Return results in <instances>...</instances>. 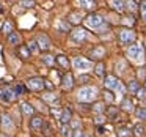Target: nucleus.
I'll return each mask as SVG.
<instances>
[{"label":"nucleus","instance_id":"obj_32","mask_svg":"<svg viewBox=\"0 0 146 137\" xmlns=\"http://www.w3.org/2000/svg\"><path fill=\"white\" fill-rule=\"evenodd\" d=\"M27 47H29V51H30V52H33V54L39 52V46H38V43H36V39H35V41H30Z\"/></svg>","mask_w":146,"mask_h":137},{"label":"nucleus","instance_id":"obj_50","mask_svg":"<svg viewBox=\"0 0 146 137\" xmlns=\"http://www.w3.org/2000/svg\"><path fill=\"white\" fill-rule=\"evenodd\" d=\"M126 24H133V22H135V17H132V16H129V17H126Z\"/></svg>","mask_w":146,"mask_h":137},{"label":"nucleus","instance_id":"obj_12","mask_svg":"<svg viewBox=\"0 0 146 137\" xmlns=\"http://www.w3.org/2000/svg\"><path fill=\"white\" fill-rule=\"evenodd\" d=\"M61 87H63V90H71L74 87V77L71 73H66L63 76V79H61Z\"/></svg>","mask_w":146,"mask_h":137},{"label":"nucleus","instance_id":"obj_21","mask_svg":"<svg viewBox=\"0 0 146 137\" xmlns=\"http://www.w3.org/2000/svg\"><path fill=\"white\" fill-rule=\"evenodd\" d=\"M60 134H61L63 137H72V136H74V131L71 129V126H69V124H61Z\"/></svg>","mask_w":146,"mask_h":137},{"label":"nucleus","instance_id":"obj_11","mask_svg":"<svg viewBox=\"0 0 146 137\" xmlns=\"http://www.w3.org/2000/svg\"><path fill=\"white\" fill-rule=\"evenodd\" d=\"M36 43H38V46H39V51H47V49L50 47V39H49L47 35H39L38 38H36Z\"/></svg>","mask_w":146,"mask_h":137},{"label":"nucleus","instance_id":"obj_44","mask_svg":"<svg viewBox=\"0 0 146 137\" xmlns=\"http://www.w3.org/2000/svg\"><path fill=\"white\" fill-rule=\"evenodd\" d=\"M140 13H141V17L146 21V2L140 3Z\"/></svg>","mask_w":146,"mask_h":137},{"label":"nucleus","instance_id":"obj_46","mask_svg":"<svg viewBox=\"0 0 146 137\" xmlns=\"http://www.w3.org/2000/svg\"><path fill=\"white\" fill-rule=\"evenodd\" d=\"M14 92H16V95H22V93H25V92H27V87H24V85H17L16 88H14Z\"/></svg>","mask_w":146,"mask_h":137},{"label":"nucleus","instance_id":"obj_36","mask_svg":"<svg viewBox=\"0 0 146 137\" xmlns=\"http://www.w3.org/2000/svg\"><path fill=\"white\" fill-rule=\"evenodd\" d=\"M50 114L54 115L55 118H58V120H60V117H61V114H63V110H61L60 107H52V109H50Z\"/></svg>","mask_w":146,"mask_h":137},{"label":"nucleus","instance_id":"obj_49","mask_svg":"<svg viewBox=\"0 0 146 137\" xmlns=\"http://www.w3.org/2000/svg\"><path fill=\"white\" fill-rule=\"evenodd\" d=\"M44 88H49V90H52V88H54V85L50 84V80H46V84H44Z\"/></svg>","mask_w":146,"mask_h":137},{"label":"nucleus","instance_id":"obj_10","mask_svg":"<svg viewBox=\"0 0 146 137\" xmlns=\"http://www.w3.org/2000/svg\"><path fill=\"white\" fill-rule=\"evenodd\" d=\"M16 98H17V95H16V92H14L13 88L7 87V88L3 90V95H2V101H5V102H13V101H16Z\"/></svg>","mask_w":146,"mask_h":137},{"label":"nucleus","instance_id":"obj_37","mask_svg":"<svg viewBox=\"0 0 146 137\" xmlns=\"http://www.w3.org/2000/svg\"><path fill=\"white\" fill-rule=\"evenodd\" d=\"M104 70H105V65L102 63V61L96 65V74H98V76H104Z\"/></svg>","mask_w":146,"mask_h":137},{"label":"nucleus","instance_id":"obj_2","mask_svg":"<svg viewBox=\"0 0 146 137\" xmlns=\"http://www.w3.org/2000/svg\"><path fill=\"white\" fill-rule=\"evenodd\" d=\"M127 57H130L138 65H143L145 63V47H143V44H132L127 49Z\"/></svg>","mask_w":146,"mask_h":137},{"label":"nucleus","instance_id":"obj_5","mask_svg":"<svg viewBox=\"0 0 146 137\" xmlns=\"http://www.w3.org/2000/svg\"><path fill=\"white\" fill-rule=\"evenodd\" d=\"M86 39H88V32L85 29H82V27H77L76 30L71 32V41L76 43V44H82Z\"/></svg>","mask_w":146,"mask_h":137},{"label":"nucleus","instance_id":"obj_3","mask_svg":"<svg viewBox=\"0 0 146 137\" xmlns=\"http://www.w3.org/2000/svg\"><path fill=\"white\" fill-rule=\"evenodd\" d=\"M118 39H119V44L126 46V44H132L137 39V33L132 29H121L118 33Z\"/></svg>","mask_w":146,"mask_h":137},{"label":"nucleus","instance_id":"obj_9","mask_svg":"<svg viewBox=\"0 0 146 137\" xmlns=\"http://www.w3.org/2000/svg\"><path fill=\"white\" fill-rule=\"evenodd\" d=\"M0 124L3 128L5 131H13L14 129V123H13V118L10 117V114L3 112V114L0 115Z\"/></svg>","mask_w":146,"mask_h":137},{"label":"nucleus","instance_id":"obj_43","mask_svg":"<svg viewBox=\"0 0 146 137\" xmlns=\"http://www.w3.org/2000/svg\"><path fill=\"white\" fill-rule=\"evenodd\" d=\"M126 92H127V88L124 87V84L119 82V85H118V88H116V93H119V95H126Z\"/></svg>","mask_w":146,"mask_h":137},{"label":"nucleus","instance_id":"obj_6","mask_svg":"<svg viewBox=\"0 0 146 137\" xmlns=\"http://www.w3.org/2000/svg\"><path fill=\"white\" fill-rule=\"evenodd\" d=\"M44 84L46 80L41 79V77H32V79L27 80V90H30V92H41L44 88Z\"/></svg>","mask_w":146,"mask_h":137},{"label":"nucleus","instance_id":"obj_48","mask_svg":"<svg viewBox=\"0 0 146 137\" xmlns=\"http://www.w3.org/2000/svg\"><path fill=\"white\" fill-rule=\"evenodd\" d=\"M72 137H85V132H83L82 129H77V131H74V136Z\"/></svg>","mask_w":146,"mask_h":137},{"label":"nucleus","instance_id":"obj_35","mask_svg":"<svg viewBox=\"0 0 146 137\" xmlns=\"http://www.w3.org/2000/svg\"><path fill=\"white\" fill-rule=\"evenodd\" d=\"M93 110L98 115H102V112H104V104H102V102H96V104L93 106Z\"/></svg>","mask_w":146,"mask_h":137},{"label":"nucleus","instance_id":"obj_31","mask_svg":"<svg viewBox=\"0 0 146 137\" xmlns=\"http://www.w3.org/2000/svg\"><path fill=\"white\" fill-rule=\"evenodd\" d=\"M130 134H132V131L129 128H119L118 129V137H129Z\"/></svg>","mask_w":146,"mask_h":137},{"label":"nucleus","instance_id":"obj_15","mask_svg":"<svg viewBox=\"0 0 146 137\" xmlns=\"http://www.w3.org/2000/svg\"><path fill=\"white\" fill-rule=\"evenodd\" d=\"M21 110H22L24 115H27V117H32L33 114H35V107H33L30 102H21Z\"/></svg>","mask_w":146,"mask_h":137},{"label":"nucleus","instance_id":"obj_33","mask_svg":"<svg viewBox=\"0 0 146 137\" xmlns=\"http://www.w3.org/2000/svg\"><path fill=\"white\" fill-rule=\"evenodd\" d=\"M126 68H127L126 60H119L116 63V71H118V73H124V71H126Z\"/></svg>","mask_w":146,"mask_h":137},{"label":"nucleus","instance_id":"obj_42","mask_svg":"<svg viewBox=\"0 0 146 137\" xmlns=\"http://www.w3.org/2000/svg\"><path fill=\"white\" fill-rule=\"evenodd\" d=\"M137 98L138 99H146V87H141L137 93Z\"/></svg>","mask_w":146,"mask_h":137},{"label":"nucleus","instance_id":"obj_4","mask_svg":"<svg viewBox=\"0 0 146 137\" xmlns=\"http://www.w3.org/2000/svg\"><path fill=\"white\" fill-rule=\"evenodd\" d=\"M104 17L101 16V14H96V13H90L88 16L85 17V25L90 27V29L93 30H98L101 25H104Z\"/></svg>","mask_w":146,"mask_h":137},{"label":"nucleus","instance_id":"obj_47","mask_svg":"<svg viewBox=\"0 0 146 137\" xmlns=\"http://www.w3.org/2000/svg\"><path fill=\"white\" fill-rule=\"evenodd\" d=\"M138 77H140L141 80L146 77V68H140V71H138Z\"/></svg>","mask_w":146,"mask_h":137},{"label":"nucleus","instance_id":"obj_7","mask_svg":"<svg viewBox=\"0 0 146 137\" xmlns=\"http://www.w3.org/2000/svg\"><path fill=\"white\" fill-rule=\"evenodd\" d=\"M72 66L79 71H88L93 68V63L90 60H85L83 57H76L72 60Z\"/></svg>","mask_w":146,"mask_h":137},{"label":"nucleus","instance_id":"obj_39","mask_svg":"<svg viewBox=\"0 0 146 137\" xmlns=\"http://www.w3.org/2000/svg\"><path fill=\"white\" fill-rule=\"evenodd\" d=\"M104 98H105V101H107V102H110V104L115 101V96H113V93H111V92H108V90L104 93Z\"/></svg>","mask_w":146,"mask_h":137},{"label":"nucleus","instance_id":"obj_29","mask_svg":"<svg viewBox=\"0 0 146 137\" xmlns=\"http://www.w3.org/2000/svg\"><path fill=\"white\" fill-rule=\"evenodd\" d=\"M19 54L22 55L24 60H27V58H29L30 55H32V52L29 51V47H27V46H21V47H19Z\"/></svg>","mask_w":146,"mask_h":137},{"label":"nucleus","instance_id":"obj_28","mask_svg":"<svg viewBox=\"0 0 146 137\" xmlns=\"http://www.w3.org/2000/svg\"><path fill=\"white\" fill-rule=\"evenodd\" d=\"M57 27H58L60 32H69V30H71V25L66 22V21H60V22L57 24Z\"/></svg>","mask_w":146,"mask_h":137},{"label":"nucleus","instance_id":"obj_22","mask_svg":"<svg viewBox=\"0 0 146 137\" xmlns=\"http://www.w3.org/2000/svg\"><path fill=\"white\" fill-rule=\"evenodd\" d=\"M79 5L83 10H93L94 7H98V3H96V2H91V0H80Z\"/></svg>","mask_w":146,"mask_h":137},{"label":"nucleus","instance_id":"obj_55","mask_svg":"<svg viewBox=\"0 0 146 137\" xmlns=\"http://www.w3.org/2000/svg\"><path fill=\"white\" fill-rule=\"evenodd\" d=\"M2 10H3V8H2V3H0V13H2Z\"/></svg>","mask_w":146,"mask_h":137},{"label":"nucleus","instance_id":"obj_38","mask_svg":"<svg viewBox=\"0 0 146 137\" xmlns=\"http://www.w3.org/2000/svg\"><path fill=\"white\" fill-rule=\"evenodd\" d=\"M126 7H127V10H130V11L138 10V3H137V2H126Z\"/></svg>","mask_w":146,"mask_h":137},{"label":"nucleus","instance_id":"obj_27","mask_svg":"<svg viewBox=\"0 0 146 137\" xmlns=\"http://www.w3.org/2000/svg\"><path fill=\"white\" fill-rule=\"evenodd\" d=\"M133 136L135 137H143L145 136V126H143V124H137L135 128H133Z\"/></svg>","mask_w":146,"mask_h":137},{"label":"nucleus","instance_id":"obj_53","mask_svg":"<svg viewBox=\"0 0 146 137\" xmlns=\"http://www.w3.org/2000/svg\"><path fill=\"white\" fill-rule=\"evenodd\" d=\"M0 137H10V136H7V134H2V136H0Z\"/></svg>","mask_w":146,"mask_h":137},{"label":"nucleus","instance_id":"obj_16","mask_svg":"<svg viewBox=\"0 0 146 137\" xmlns=\"http://www.w3.org/2000/svg\"><path fill=\"white\" fill-rule=\"evenodd\" d=\"M140 88H141V87H140V82H138V80H130L129 85H127V92L132 93V95H137Z\"/></svg>","mask_w":146,"mask_h":137},{"label":"nucleus","instance_id":"obj_8","mask_svg":"<svg viewBox=\"0 0 146 137\" xmlns=\"http://www.w3.org/2000/svg\"><path fill=\"white\" fill-rule=\"evenodd\" d=\"M119 82L121 80L118 79L116 76H110V74H108V76L105 77V80H104V85H105V88H107L108 92H116Z\"/></svg>","mask_w":146,"mask_h":137},{"label":"nucleus","instance_id":"obj_1","mask_svg":"<svg viewBox=\"0 0 146 137\" xmlns=\"http://www.w3.org/2000/svg\"><path fill=\"white\" fill-rule=\"evenodd\" d=\"M98 95H99V90L96 87L85 85L77 92V99H79V102H93L96 101Z\"/></svg>","mask_w":146,"mask_h":137},{"label":"nucleus","instance_id":"obj_13","mask_svg":"<svg viewBox=\"0 0 146 137\" xmlns=\"http://www.w3.org/2000/svg\"><path fill=\"white\" fill-rule=\"evenodd\" d=\"M44 120H42L41 117H33L32 121H30V126H32L33 131H42V128H44Z\"/></svg>","mask_w":146,"mask_h":137},{"label":"nucleus","instance_id":"obj_20","mask_svg":"<svg viewBox=\"0 0 146 137\" xmlns=\"http://www.w3.org/2000/svg\"><path fill=\"white\" fill-rule=\"evenodd\" d=\"M110 5L113 7V10L119 11V13H123V11L126 10V2H119V0H111Z\"/></svg>","mask_w":146,"mask_h":137},{"label":"nucleus","instance_id":"obj_52","mask_svg":"<svg viewBox=\"0 0 146 137\" xmlns=\"http://www.w3.org/2000/svg\"><path fill=\"white\" fill-rule=\"evenodd\" d=\"M2 95H3V90L0 88V98H2Z\"/></svg>","mask_w":146,"mask_h":137},{"label":"nucleus","instance_id":"obj_34","mask_svg":"<svg viewBox=\"0 0 146 137\" xmlns=\"http://www.w3.org/2000/svg\"><path fill=\"white\" fill-rule=\"evenodd\" d=\"M135 115L140 118V120H146V107L137 109V110H135Z\"/></svg>","mask_w":146,"mask_h":137},{"label":"nucleus","instance_id":"obj_51","mask_svg":"<svg viewBox=\"0 0 146 137\" xmlns=\"http://www.w3.org/2000/svg\"><path fill=\"white\" fill-rule=\"evenodd\" d=\"M80 82H83V80H88V77H86V76H80Z\"/></svg>","mask_w":146,"mask_h":137},{"label":"nucleus","instance_id":"obj_25","mask_svg":"<svg viewBox=\"0 0 146 137\" xmlns=\"http://www.w3.org/2000/svg\"><path fill=\"white\" fill-rule=\"evenodd\" d=\"M82 19H85V17H83L80 13H71V14H69V24H74V25H77V24H79Z\"/></svg>","mask_w":146,"mask_h":137},{"label":"nucleus","instance_id":"obj_30","mask_svg":"<svg viewBox=\"0 0 146 137\" xmlns=\"http://www.w3.org/2000/svg\"><path fill=\"white\" fill-rule=\"evenodd\" d=\"M42 61H44L47 66H54L55 61H57V58H55L54 55H46V57H42Z\"/></svg>","mask_w":146,"mask_h":137},{"label":"nucleus","instance_id":"obj_54","mask_svg":"<svg viewBox=\"0 0 146 137\" xmlns=\"http://www.w3.org/2000/svg\"><path fill=\"white\" fill-rule=\"evenodd\" d=\"M85 137H93V136H91V134H85Z\"/></svg>","mask_w":146,"mask_h":137},{"label":"nucleus","instance_id":"obj_26","mask_svg":"<svg viewBox=\"0 0 146 137\" xmlns=\"http://www.w3.org/2000/svg\"><path fill=\"white\" fill-rule=\"evenodd\" d=\"M2 32L7 33V35H11V33L14 32V30H13V22H10V21H5L3 27H2Z\"/></svg>","mask_w":146,"mask_h":137},{"label":"nucleus","instance_id":"obj_45","mask_svg":"<svg viewBox=\"0 0 146 137\" xmlns=\"http://www.w3.org/2000/svg\"><path fill=\"white\" fill-rule=\"evenodd\" d=\"M21 5H22L24 8H33L35 7V2H29V0H22V2H21Z\"/></svg>","mask_w":146,"mask_h":137},{"label":"nucleus","instance_id":"obj_41","mask_svg":"<svg viewBox=\"0 0 146 137\" xmlns=\"http://www.w3.org/2000/svg\"><path fill=\"white\" fill-rule=\"evenodd\" d=\"M104 123H105V117H104V115H98V117L94 118V124H98V126H102Z\"/></svg>","mask_w":146,"mask_h":137},{"label":"nucleus","instance_id":"obj_18","mask_svg":"<svg viewBox=\"0 0 146 137\" xmlns=\"http://www.w3.org/2000/svg\"><path fill=\"white\" fill-rule=\"evenodd\" d=\"M91 55H93V58H94V60H96V58H99V60H101V58L105 55V49L102 47V46H96V47L93 49Z\"/></svg>","mask_w":146,"mask_h":137},{"label":"nucleus","instance_id":"obj_14","mask_svg":"<svg viewBox=\"0 0 146 137\" xmlns=\"http://www.w3.org/2000/svg\"><path fill=\"white\" fill-rule=\"evenodd\" d=\"M71 120H72V110H71L69 107L63 109V114H61V117H60L61 124H69Z\"/></svg>","mask_w":146,"mask_h":137},{"label":"nucleus","instance_id":"obj_24","mask_svg":"<svg viewBox=\"0 0 146 137\" xmlns=\"http://www.w3.org/2000/svg\"><path fill=\"white\" fill-rule=\"evenodd\" d=\"M42 99L46 102L55 104V102H58V95H55V93H46V95H42Z\"/></svg>","mask_w":146,"mask_h":137},{"label":"nucleus","instance_id":"obj_19","mask_svg":"<svg viewBox=\"0 0 146 137\" xmlns=\"http://www.w3.org/2000/svg\"><path fill=\"white\" fill-rule=\"evenodd\" d=\"M121 109L126 112H133L135 110V106H133V102L130 101V99H123V102H121Z\"/></svg>","mask_w":146,"mask_h":137},{"label":"nucleus","instance_id":"obj_23","mask_svg":"<svg viewBox=\"0 0 146 137\" xmlns=\"http://www.w3.org/2000/svg\"><path fill=\"white\" fill-rule=\"evenodd\" d=\"M55 58H57V61H58V65H60V66H63L64 70H69L71 63H69V60H68L64 55H57Z\"/></svg>","mask_w":146,"mask_h":137},{"label":"nucleus","instance_id":"obj_17","mask_svg":"<svg viewBox=\"0 0 146 137\" xmlns=\"http://www.w3.org/2000/svg\"><path fill=\"white\" fill-rule=\"evenodd\" d=\"M8 43L11 46H19L21 44V35L17 32H13L11 35H8Z\"/></svg>","mask_w":146,"mask_h":137},{"label":"nucleus","instance_id":"obj_40","mask_svg":"<svg viewBox=\"0 0 146 137\" xmlns=\"http://www.w3.org/2000/svg\"><path fill=\"white\" fill-rule=\"evenodd\" d=\"M108 117H111L113 120H116V118H118V109L108 107Z\"/></svg>","mask_w":146,"mask_h":137}]
</instances>
